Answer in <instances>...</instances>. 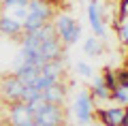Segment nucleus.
<instances>
[{"label":"nucleus","instance_id":"1","mask_svg":"<svg viewBox=\"0 0 128 126\" xmlns=\"http://www.w3.org/2000/svg\"><path fill=\"white\" fill-rule=\"evenodd\" d=\"M51 17H54V9H51L49 2H45V0H30L28 2V15L22 22L24 32H32L36 28L45 26V24H49Z\"/></svg>","mask_w":128,"mask_h":126},{"label":"nucleus","instance_id":"2","mask_svg":"<svg viewBox=\"0 0 128 126\" xmlns=\"http://www.w3.org/2000/svg\"><path fill=\"white\" fill-rule=\"evenodd\" d=\"M54 28H56L58 39L62 41V45H75L81 39V26L70 15H58L54 22Z\"/></svg>","mask_w":128,"mask_h":126},{"label":"nucleus","instance_id":"3","mask_svg":"<svg viewBox=\"0 0 128 126\" xmlns=\"http://www.w3.org/2000/svg\"><path fill=\"white\" fill-rule=\"evenodd\" d=\"M75 115H77V122L81 126H88L94 117V98L88 90H81L75 98V107H73Z\"/></svg>","mask_w":128,"mask_h":126},{"label":"nucleus","instance_id":"4","mask_svg":"<svg viewBox=\"0 0 128 126\" xmlns=\"http://www.w3.org/2000/svg\"><path fill=\"white\" fill-rule=\"evenodd\" d=\"M34 122L38 126H62L64 124V113H62V105H54L47 103L41 111L34 115Z\"/></svg>","mask_w":128,"mask_h":126},{"label":"nucleus","instance_id":"5","mask_svg":"<svg viewBox=\"0 0 128 126\" xmlns=\"http://www.w3.org/2000/svg\"><path fill=\"white\" fill-rule=\"evenodd\" d=\"M88 19H90V26L94 30V36L105 39L107 28H105V22H102V7L98 0H90V5H88Z\"/></svg>","mask_w":128,"mask_h":126},{"label":"nucleus","instance_id":"6","mask_svg":"<svg viewBox=\"0 0 128 126\" xmlns=\"http://www.w3.org/2000/svg\"><path fill=\"white\" fill-rule=\"evenodd\" d=\"M124 111H126V107H98L94 109L96 117H98V122H100L102 126H120L124 120Z\"/></svg>","mask_w":128,"mask_h":126},{"label":"nucleus","instance_id":"7","mask_svg":"<svg viewBox=\"0 0 128 126\" xmlns=\"http://www.w3.org/2000/svg\"><path fill=\"white\" fill-rule=\"evenodd\" d=\"M9 120H11L13 126H24V124H28V122L34 120V115H32V111L28 109L26 103L17 100V103H13V107H11V111H9Z\"/></svg>","mask_w":128,"mask_h":126},{"label":"nucleus","instance_id":"8","mask_svg":"<svg viewBox=\"0 0 128 126\" xmlns=\"http://www.w3.org/2000/svg\"><path fill=\"white\" fill-rule=\"evenodd\" d=\"M26 83H22V81L17 79V77H9V79H4V83H2V94H4L6 100H11V103H17V100H22V90Z\"/></svg>","mask_w":128,"mask_h":126},{"label":"nucleus","instance_id":"9","mask_svg":"<svg viewBox=\"0 0 128 126\" xmlns=\"http://www.w3.org/2000/svg\"><path fill=\"white\" fill-rule=\"evenodd\" d=\"M0 32L4 36H9V39H15V36H19V34H24V26H22V22L19 19H15L13 15H2L0 17Z\"/></svg>","mask_w":128,"mask_h":126},{"label":"nucleus","instance_id":"10","mask_svg":"<svg viewBox=\"0 0 128 126\" xmlns=\"http://www.w3.org/2000/svg\"><path fill=\"white\" fill-rule=\"evenodd\" d=\"M90 94H92L94 100H111V90L107 88L102 75H96L94 79H92V92Z\"/></svg>","mask_w":128,"mask_h":126},{"label":"nucleus","instance_id":"11","mask_svg":"<svg viewBox=\"0 0 128 126\" xmlns=\"http://www.w3.org/2000/svg\"><path fill=\"white\" fill-rule=\"evenodd\" d=\"M41 94H43V98H45L47 103L62 105L64 103V96H66V88L60 86V81H58V83H54V86H49L47 90H43Z\"/></svg>","mask_w":128,"mask_h":126},{"label":"nucleus","instance_id":"12","mask_svg":"<svg viewBox=\"0 0 128 126\" xmlns=\"http://www.w3.org/2000/svg\"><path fill=\"white\" fill-rule=\"evenodd\" d=\"M83 51H86V56H100L102 54V39H98V36H90V39L83 41Z\"/></svg>","mask_w":128,"mask_h":126},{"label":"nucleus","instance_id":"13","mask_svg":"<svg viewBox=\"0 0 128 126\" xmlns=\"http://www.w3.org/2000/svg\"><path fill=\"white\" fill-rule=\"evenodd\" d=\"M111 100H113V103H118L120 107H128V86L118 83V86L111 90Z\"/></svg>","mask_w":128,"mask_h":126},{"label":"nucleus","instance_id":"14","mask_svg":"<svg viewBox=\"0 0 128 126\" xmlns=\"http://www.w3.org/2000/svg\"><path fill=\"white\" fill-rule=\"evenodd\" d=\"M102 79H105V83H107L109 90H113V88L118 86V75H115V71L111 66H107L105 71H102Z\"/></svg>","mask_w":128,"mask_h":126},{"label":"nucleus","instance_id":"15","mask_svg":"<svg viewBox=\"0 0 128 126\" xmlns=\"http://www.w3.org/2000/svg\"><path fill=\"white\" fill-rule=\"evenodd\" d=\"M115 28H118V39H120V43H122V45L128 49V22L118 24Z\"/></svg>","mask_w":128,"mask_h":126},{"label":"nucleus","instance_id":"16","mask_svg":"<svg viewBox=\"0 0 128 126\" xmlns=\"http://www.w3.org/2000/svg\"><path fill=\"white\" fill-rule=\"evenodd\" d=\"M75 71H77V73H79L81 77H92V73H94V71H92V66H90L88 62H77Z\"/></svg>","mask_w":128,"mask_h":126},{"label":"nucleus","instance_id":"17","mask_svg":"<svg viewBox=\"0 0 128 126\" xmlns=\"http://www.w3.org/2000/svg\"><path fill=\"white\" fill-rule=\"evenodd\" d=\"M115 75H118V83H122V86H128V68H118L115 71Z\"/></svg>","mask_w":128,"mask_h":126},{"label":"nucleus","instance_id":"18","mask_svg":"<svg viewBox=\"0 0 128 126\" xmlns=\"http://www.w3.org/2000/svg\"><path fill=\"white\" fill-rule=\"evenodd\" d=\"M30 0H2V5L6 9H15V7H26Z\"/></svg>","mask_w":128,"mask_h":126},{"label":"nucleus","instance_id":"19","mask_svg":"<svg viewBox=\"0 0 128 126\" xmlns=\"http://www.w3.org/2000/svg\"><path fill=\"white\" fill-rule=\"evenodd\" d=\"M120 126H128V107H126V111H124V120H122Z\"/></svg>","mask_w":128,"mask_h":126},{"label":"nucleus","instance_id":"20","mask_svg":"<svg viewBox=\"0 0 128 126\" xmlns=\"http://www.w3.org/2000/svg\"><path fill=\"white\" fill-rule=\"evenodd\" d=\"M24 126H38V124H36L34 120H32V122H28V124H24Z\"/></svg>","mask_w":128,"mask_h":126},{"label":"nucleus","instance_id":"21","mask_svg":"<svg viewBox=\"0 0 128 126\" xmlns=\"http://www.w3.org/2000/svg\"><path fill=\"white\" fill-rule=\"evenodd\" d=\"M126 68H128V58H126Z\"/></svg>","mask_w":128,"mask_h":126}]
</instances>
